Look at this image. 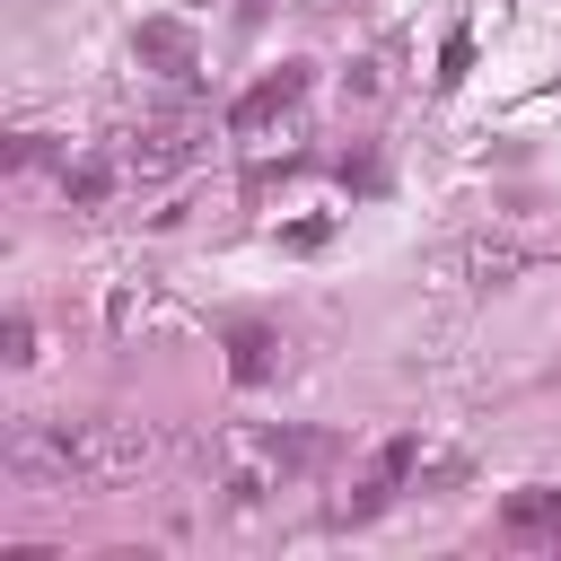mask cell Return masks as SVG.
<instances>
[{
    "mask_svg": "<svg viewBox=\"0 0 561 561\" xmlns=\"http://www.w3.org/2000/svg\"><path fill=\"white\" fill-rule=\"evenodd\" d=\"M324 456L316 430H272V421H237L219 438V500L228 508H263L272 491H289L307 465Z\"/></svg>",
    "mask_w": 561,
    "mask_h": 561,
    "instance_id": "cell-2",
    "label": "cell"
},
{
    "mask_svg": "<svg viewBox=\"0 0 561 561\" xmlns=\"http://www.w3.org/2000/svg\"><path fill=\"white\" fill-rule=\"evenodd\" d=\"M228 140H245L254 158H263V149L289 158V149L307 140V61H280L272 79H254V88L228 105Z\"/></svg>",
    "mask_w": 561,
    "mask_h": 561,
    "instance_id": "cell-3",
    "label": "cell"
},
{
    "mask_svg": "<svg viewBox=\"0 0 561 561\" xmlns=\"http://www.w3.org/2000/svg\"><path fill=\"white\" fill-rule=\"evenodd\" d=\"M228 351H237V359H228V368H237V386H254V377H272V351H280V342H272L263 324H237V333H228Z\"/></svg>",
    "mask_w": 561,
    "mask_h": 561,
    "instance_id": "cell-9",
    "label": "cell"
},
{
    "mask_svg": "<svg viewBox=\"0 0 561 561\" xmlns=\"http://www.w3.org/2000/svg\"><path fill=\"white\" fill-rule=\"evenodd\" d=\"M193 158V123H140L123 140V175H175Z\"/></svg>",
    "mask_w": 561,
    "mask_h": 561,
    "instance_id": "cell-6",
    "label": "cell"
},
{
    "mask_svg": "<svg viewBox=\"0 0 561 561\" xmlns=\"http://www.w3.org/2000/svg\"><path fill=\"white\" fill-rule=\"evenodd\" d=\"M114 175H123V158H79V167H61V193H70V210H96V202L114 193Z\"/></svg>",
    "mask_w": 561,
    "mask_h": 561,
    "instance_id": "cell-8",
    "label": "cell"
},
{
    "mask_svg": "<svg viewBox=\"0 0 561 561\" xmlns=\"http://www.w3.org/2000/svg\"><path fill=\"white\" fill-rule=\"evenodd\" d=\"M131 53H140V70H158V79H184V70L202 61V35H193L184 18H140V26H131Z\"/></svg>",
    "mask_w": 561,
    "mask_h": 561,
    "instance_id": "cell-5",
    "label": "cell"
},
{
    "mask_svg": "<svg viewBox=\"0 0 561 561\" xmlns=\"http://www.w3.org/2000/svg\"><path fill=\"white\" fill-rule=\"evenodd\" d=\"M500 535L508 543H561V491H543V482L508 491L500 500Z\"/></svg>",
    "mask_w": 561,
    "mask_h": 561,
    "instance_id": "cell-7",
    "label": "cell"
},
{
    "mask_svg": "<svg viewBox=\"0 0 561 561\" xmlns=\"http://www.w3.org/2000/svg\"><path fill=\"white\" fill-rule=\"evenodd\" d=\"M465 61H473V35L456 26V35H447V53H438V88H456V79H465Z\"/></svg>",
    "mask_w": 561,
    "mask_h": 561,
    "instance_id": "cell-11",
    "label": "cell"
},
{
    "mask_svg": "<svg viewBox=\"0 0 561 561\" xmlns=\"http://www.w3.org/2000/svg\"><path fill=\"white\" fill-rule=\"evenodd\" d=\"M158 456H167V438L140 412H88V421L26 412L0 438V473L18 491H114V482H140Z\"/></svg>",
    "mask_w": 561,
    "mask_h": 561,
    "instance_id": "cell-1",
    "label": "cell"
},
{
    "mask_svg": "<svg viewBox=\"0 0 561 561\" xmlns=\"http://www.w3.org/2000/svg\"><path fill=\"white\" fill-rule=\"evenodd\" d=\"M526 245L517 237H465V245H447V280H465V289H508V280H526Z\"/></svg>",
    "mask_w": 561,
    "mask_h": 561,
    "instance_id": "cell-4",
    "label": "cell"
},
{
    "mask_svg": "<svg viewBox=\"0 0 561 561\" xmlns=\"http://www.w3.org/2000/svg\"><path fill=\"white\" fill-rule=\"evenodd\" d=\"M0 359H9V368H26V359H35V316H26V307H9V316H0Z\"/></svg>",
    "mask_w": 561,
    "mask_h": 561,
    "instance_id": "cell-10",
    "label": "cell"
}]
</instances>
